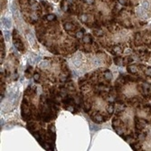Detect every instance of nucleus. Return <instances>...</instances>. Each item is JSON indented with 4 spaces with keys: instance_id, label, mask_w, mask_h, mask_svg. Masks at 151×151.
Masks as SVG:
<instances>
[{
    "instance_id": "obj_1",
    "label": "nucleus",
    "mask_w": 151,
    "mask_h": 151,
    "mask_svg": "<svg viewBox=\"0 0 151 151\" xmlns=\"http://www.w3.org/2000/svg\"><path fill=\"white\" fill-rule=\"evenodd\" d=\"M13 40H14V44H15V45L16 46L18 50L20 52H24V46L22 41H21L19 35H18L16 30H14V32H13Z\"/></svg>"
},
{
    "instance_id": "obj_2",
    "label": "nucleus",
    "mask_w": 151,
    "mask_h": 151,
    "mask_svg": "<svg viewBox=\"0 0 151 151\" xmlns=\"http://www.w3.org/2000/svg\"><path fill=\"white\" fill-rule=\"evenodd\" d=\"M128 71L129 72V73H132V74H136L137 72H138V66L137 65H129V66H128Z\"/></svg>"
},
{
    "instance_id": "obj_3",
    "label": "nucleus",
    "mask_w": 151,
    "mask_h": 151,
    "mask_svg": "<svg viewBox=\"0 0 151 151\" xmlns=\"http://www.w3.org/2000/svg\"><path fill=\"white\" fill-rule=\"evenodd\" d=\"M64 28L67 31H73V30H75V27H74L73 24H71L70 22H67V23L64 24Z\"/></svg>"
},
{
    "instance_id": "obj_4",
    "label": "nucleus",
    "mask_w": 151,
    "mask_h": 151,
    "mask_svg": "<svg viewBox=\"0 0 151 151\" xmlns=\"http://www.w3.org/2000/svg\"><path fill=\"white\" fill-rule=\"evenodd\" d=\"M114 62H115V63L117 64V65H122V63L121 62H123L124 61L122 60V58L121 57H115L114 58Z\"/></svg>"
},
{
    "instance_id": "obj_5",
    "label": "nucleus",
    "mask_w": 151,
    "mask_h": 151,
    "mask_svg": "<svg viewBox=\"0 0 151 151\" xmlns=\"http://www.w3.org/2000/svg\"><path fill=\"white\" fill-rule=\"evenodd\" d=\"M45 19H46V20L48 21H53V20H55L56 19V16L54 15H53V14H50V15H45Z\"/></svg>"
},
{
    "instance_id": "obj_6",
    "label": "nucleus",
    "mask_w": 151,
    "mask_h": 151,
    "mask_svg": "<svg viewBox=\"0 0 151 151\" xmlns=\"http://www.w3.org/2000/svg\"><path fill=\"white\" fill-rule=\"evenodd\" d=\"M131 148H133L134 150H140L141 149V146H140L139 143H135V144L131 145Z\"/></svg>"
},
{
    "instance_id": "obj_7",
    "label": "nucleus",
    "mask_w": 151,
    "mask_h": 151,
    "mask_svg": "<svg viewBox=\"0 0 151 151\" xmlns=\"http://www.w3.org/2000/svg\"><path fill=\"white\" fill-rule=\"evenodd\" d=\"M31 72H32V67H28L26 71H24V74L27 78H31Z\"/></svg>"
},
{
    "instance_id": "obj_8",
    "label": "nucleus",
    "mask_w": 151,
    "mask_h": 151,
    "mask_svg": "<svg viewBox=\"0 0 151 151\" xmlns=\"http://www.w3.org/2000/svg\"><path fill=\"white\" fill-rule=\"evenodd\" d=\"M34 80H35V82H38L39 81H40V74H39L38 72H35V75H34Z\"/></svg>"
},
{
    "instance_id": "obj_9",
    "label": "nucleus",
    "mask_w": 151,
    "mask_h": 151,
    "mask_svg": "<svg viewBox=\"0 0 151 151\" xmlns=\"http://www.w3.org/2000/svg\"><path fill=\"white\" fill-rule=\"evenodd\" d=\"M119 5H122V6H127L128 5V0H118Z\"/></svg>"
},
{
    "instance_id": "obj_10",
    "label": "nucleus",
    "mask_w": 151,
    "mask_h": 151,
    "mask_svg": "<svg viewBox=\"0 0 151 151\" xmlns=\"http://www.w3.org/2000/svg\"><path fill=\"white\" fill-rule=\"evenodd\" d=\"M146 75L151 78V67H148V69H146Z\"/></svg>"
}]
</instances>
